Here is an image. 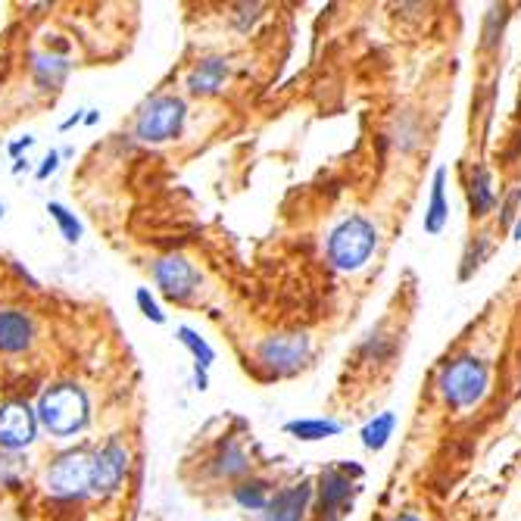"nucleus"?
Returning <instances> with one entry per match:
<instances>
[{
	"label": "nucleus",
	"mask_w": 521,
	"mask_h": 521,
	"mask_svg": "<svg viewBox=\"0 0 521 521\" xmlns=\"http://www.w3.org/2000/svg\"><path fill=\"white\" fill-rule=\"evenodd\" d=\"M38 341V325L22 309H0V353H29Z\"/></svg>",
	"instance_id": "9d476101"
},
{
	"label": "nucleus",
	"mask_w": 521,
	"mask_h": 521,
	"mask_svg": "<svg viewBox=\"0 0 521 521\" xmlns=\"http://www.w3.org/2000/svg\"><path fill=\"white\" fill-rule=\"evenodd\" d=\"M153 281L166 300L185 303L200 288V272L194 269V263L185 253H166L153 263Z\"/></svg>",
	"instance_id": "423d86ee"
},
{
	"label": "nucleus",
	"mask_w": 521,
	"mask_h": 521,
	"mask_svg": "<svg viewBox=\"0 0 521 521\" xmlns=\"http://www.w3.org/2000/svg\"><path fill=\"white\" fill-rule=\"evenodd\" d=\"M38 434V415L29 403L10 400L0 403V450L19 453L35 440Z\"/></svg>",
	"instance_id": "6e6552de"
},
{
	"label": "nucleus",
	"mask_w": 521,
	"mask_h": 521,
	"mask_svg": "<svg viewBox=\"0 0 521 521\" xmlns=\"http://www.w3.org/2000/svg\"><path fill=\"white\" fill-rule=\"evenodd\" d=\"M512 238L521 244V216H518V219H515V225H512Z\"/></svg>",
	"instance_id": "2f4dec72"
},
{
	"label": "nucleus",
	"mask_w": 521,
	"mask_h": 521,
	"mask_svg": "<svg viewBox=\"0 0 521 521\" xmlns=\"http://www.w3.org/2000/svg\"><path fill=\"white\" fill-rule=\"evenodd\" d=\"M312 356V341L306 334H278V337H266L259 344V362L269 369H275L278 375H294L297 369H303Z\"/></svg>",
	"instance_id": "0eeeda50"
},
{
	"label": "nucleus",
	"mask_w": 521,
	"mask_h": 521,
	"mask_svg": "<svg viewBox=\"0 0 521 521\" xmlns=\"http://www.w3.org/2000/svg\"><path fill=\"white\" fill-rule=\"evenodd\" d=\"M35 415L54 437H72L88 425L91 403L78 384H54L41 394Z\"/></svg>",
	"instance_id": "f03ea898"
},
{
	"label": "nucleus",
	"mask_w": 521,
	"mask_h": 521,
	"mask_svg": "<svg viewBox=\"0 0 521 521\" xmlns=\"http://www.w3.org/2000/svg\"><path fill=\"white\" fill-rule=\"evenodd\" d=\"M178 341H181V344H185V347L194 353V359H197V369H203V372H206V369H210L213 362H216V350H213L210 344H206V341H203V337H200L194 328L181 325V328H178Z\"/></svg>",
	"instance_id": "4be33fe9"
},
{
	"label": "nucleus",
	"mask_w": 521,
	"mask_h": 521,
	"mask_svg": "<svg viewBox=\"0 0 521 521\" xmlns=\"http://www.w3.org/2000/svg\"><path fill=\"white\" fill-rule=\"evenodd\" d=\"M447 169H437L434 181H431V203L425 213V231L428 234H440L450 219V203H447Z\"/></svg>",
	"instance_id": "dca6fc26"
},
{
	"label": "nucleus",
	"mask_w": 521,
	"mask_h": 521,
	"mask_svg": "<svg viewBox=\"0 0 521 521\" xmlns=\"http://www.w3.org/2000/svg\"><path fill=\"white\" fill-rule=\"evenodd\" d=\"M32 144H35V138H32V135H25V138H19L16 144H10V156H16V160H19V153H22V150H29Z\"/></svg>",
	"instance_id": "cd10ccee"
},
{
	"label": "nucleus",
	"mask_w": 521,
	"mask_h": 521,
	"mask_svg": "<svg viewBox=\"0 0 521 521\" xmlns=\"http://www.w3.org/2000/svg\"><path fill=\"white\" fill-rule=\"evenodd\" d=\"M78 122H85V119H82V113H75V116H69V119H66V122H63L60 128H63V132H69V128H72V125H78Z\"/></svg>",
	"instance_id": "c756f323"
},
{
	"label": "nucleus",
	"mask_w": 521,
	"mask_h": 521,
	"mask_svg": "<svg viewBox=\"0 0 521 521\" xmlns=\"http://www.w3.org/2000/svg\"><path fill=\"white\" fill-rule=\"evenodd\" d=\"M91 456L88 450H69L47 468V490L57 500H82L91 493Z\"/></svg>",
	"instance_id": "39448f33"
},
{
	"label": "nucleus",
	"mask_w": 521,
	"mask_h": 521,
	"mask_svg": "<svg viewBox=\"0 0 521 521\" xmlns=\"http://www.w3.org/2000/svg\"><path fill=\"white\" fill-rule=\"evenodd\" d=\"M490 387V369L487 362L478 356H456L450 362H444V369L437 375V390L444 403L456 412H465L478 406L487 397Z\"/></svg>",
	"instance_id": "f257e3e1"
},
{
	"label": "nucleus",
	"mask_w": 521,
	"mask_h": 521,
	"mask_svg": "<svg viewBox=\"0 0 521 521\" xmlns=\"http://www.w3.org/2000/svg\"><path fill=\"white\" fill-rule=\"evenodd\" d=\"M125 475H128V450L119 440H107V444L91 456V493L110 497V493L119 490Z\"/></svg>",
	"instance_id": "1a4fd4ad"
},
{
	"label": "nucleus",
	"mask_w": 521,
	"mask_h": 521,
	"mask_svg": "<svg viewBox=\"0 0 521 521\" xmlns=\"http://www.w3.org/2000/svg\"><path fill=\"white\" fill-rule=\"evenodd\" d=\"M69 69H72V63L66 54H35L32 78L41 91H57L69 78Z\"/></svg>",
	"instance_id": "2eb2a0df"
},
{
	"label": "nucleus",
	"mask_w": 521,
	"mask_h": 521,
	"mask_svg": "<svg viewBox=\"0 0 521 521\" xmlns=\"http://www.w3.org/2000/svg\"><path fill=\"white\" fill-rule=\"evenodd\" d=\"M518 200H521V188H515V191L506 197V203H503V210H500L503 216H500V222H503L506 228L515 225V206H518Z\"/></svg>",
	"instance_id": "bb28decb"
},
{
	"label": "nucleus",
	"mask_w": 521,
	"mask_h": 521,
	"mask_svg": "<svg viewBox=\"0 0 521 521\" xmlns=\"http://www.w3.org/2000/svg\"><path fill=\"white\" fill-rule=\"evenodd\" d=\"M394 521H425V518H422L419 512H400V515H397Z\"/></svg>",
	"instance_id": "c85d7f7f"
},
{
	"label": "nucleus",
	"mask_w": 521,
	"mask_h": 521,
	"mask_svg": "<svg viewBox=\"0 0 521 521\" xmlns=\"http://www.w3.org/2000/svg\"><path fill=\"white\" fill-rule=\"evenodd\" d=\"M353 478H362V468L359 465H347V462H337L331 465L328 472H322L319 478V497H322V512L328 518H337V509H341L347 500H350V493H353Z\"/></svg>",
	"instance_id": "9b49d317"
},
{
	"label": "nucleus",
	"mask_w": 521,
	"mask_h": 521,
	"mask_svg": "<svg viewBox=\"0 0 521 521\" xmlns=\"http://www.w3.org/2000/svg\"><path fill=\"white\" fill-rule=\"evenodd\" d=\"M269 484L266 481H244L234 487V503H238L241 509H250V512H266L269 506Z\"/></svg>",
	"instance_id": "aec40b11"
},
{
	"label": "nucleus",
	"mask_w": 521,
	"mask_h": 521,
	"mask_svg": "<svg viewBox=\"0 0 521 521\" xmlns=\"http://www.w3.org/2000/svg\"><path fill=\"white\" fill-rule=\"evenodd\" d=\"M25 465L16 453H7V450H0V487H7V484H16L22 475H25Z\"/></svg>",
	"instance_id": "b1692460"
},
{
	"label": "nucleus",
	"mask_w": 521,
	"mask_h": 521,
	"mask_svg": "<svg viewBox=\"0 0 521 521\" xmlns=\"http://www.w3.org/2000/svg\"><path fill=\"white\" fill-rule=\"evenodd\" d=\"M135 300H138L141 312H144V316H147V319H150L153 325H163V322H166V312L160 309V303H156V300H153V294H150L147 288H138Z\"/></svg>",
	"instance_id": "393cba45"
},
{
	"label": "nucleus",
	"mask_w": 521,
	"mask_h": 521,
	"mask_svg": "<svg viewBox=\"0 0 521 521\" xmlns=\"http://www.w3.org/2000/svg\"><path fill=\"white\" fill-rule=\"evenodd\" d=\"M228 75H231V63L225 57H203L188 72V91L200 97H213L225 88Z\"/></svg>",
	"instance_id": "ddd939ff"
},
{
	"label": "nucleus",
	"mask_w": 521,
	"mask_h": 521,
	"mask_svg": "<svg viewBox=\"0 0 521 521\" xmlns=\"http://www.w3.org/2000/svg\"><path fill=\"white\" fill-rule=\"evenodd\" d=\"M47 213H50V219L57 222V228H60L66 244H78V241H82L85 228H82V222L75 219V213H69L63 203H47Z\"/></svg>",
	"instance_id": "5701e85b"
},
{
	"label": "nucleus",
	"mask_w": 521,
	"mask_h": 521,
	"mask_svg": "<svg viewBox=\"0 0 521 521\" xmlns=\"http://www.w3.org/2000/svg\"><path fill=\"white\" fill-rule=\"evenodd\" d=\"M378 250V228L366 216H347L328 234V263L337 272H359Z\"/></svg>",
	"instance_id": "7ed1b4c3"
},
{
	"label": "nucleus",
	"mask_w": 521,
	"mask_h": 521,
	"mask_svg": "<svg viewBox=\"0 0 521 521\" xmlns=\"http://www.w3.org/2000/svg\"><path fill=\"white\" fill-rule=\"evenodd\" d=\"M194 378H197V390H206V372H203V369H197V372H194Z\"/></svg>",
	"instance_id": "7c9ffc66"
},
{
	"label": "nucleus",
	"mask_w": 521,
	"mask_h": 521,
	"mask_svg": "<svg viewBox=\"0 0 521 521\" xmlns=\"http://www.w3.org/2000/svg\"><path fill=\"white\" fill-rule=\"evenodd\" d=\"M309 500H312V484L309 481H300L294 487H284L269 500L266 521H303Z\"/></svg>",
	"instance_id": "f8f14e48"
},
{
	"label": "nucleus",
	"mask_w": 521,
	"mask_h": 521,
	"mask_svg": "<svg viewBox=\"0 0 521 521\" xmlns=\"http://www.w3.org/2000/svg\"><path fill=\"white\" fill-rule=\"evenodd\" d=\"M493 253V241H490V234H478V238L465 247V256H462V269H459V278L468 281L472 278V272H478L484 263H487V256Z\"/></svg>",
	"instance_id": "412c9836"
},
{
	"label": "nucleus",
	"mask_w": 521,
	"mask_h": 521,
	"mask_svg": "<svg viewBox=\"0 0 521 521\" xmlns=\"http://www.w3.org/2000/svg\"><path fill=\"white\" fill-rule=\"evenodd\" d=\"M22 169H29V163H25V160H16V166H13V172H16V175H19V172H22Z\"/></svg>",
	"instance_id": "72a5a7b5"
},
{
	"label": "nucleus",
	"mask_w": 521,
	"mask_h": 521,
	"mask_svg": "<svg viewBox=\"0 0 521 521\" xmlns=\"http://www.w3.org/2000/svg\"><path fill=\"white\" fill-rule=\"evenodd\" d=\"M213 462H216L213 472H216L219 478H238V475H244L247 468H250L247 453L241 450L238 440H225L222 450H219V456H216Z\"/></svg>",
	"instance_id": "a211bd4d"
},
{
	"label": "nucleus",
	"mask_w": 521,
	"mask_h": 521,
	"mask_svg": "<svg viewBox=\"0 0 521 521\" xmlns=\"http://www.w3.org/2000/svg\"><path fill=\"white\" fill-rule=\"evenodd\" d=\"M497 206V191H493V175L487 166H475L472 175H468V210H472L475 219H484L493 213Z\"/></svg>",
	"instance_id": "4468645a"
},
{
	"label": "nucleus",
	"mask_w": 521,
	"mask_h": 521,
	"mask_svg": "<svg viewBox=\"0 0 521 521\" xmlns=\"http://www.w3.org/2000/svg\"><path fill=\"white\" fill-rule=\"evenodd\" d=\"M188 122V103L175 94H156L150 97L138 119H135V138L144 144H166L185 132Z\"/></svg>",
	"instance_id": "20e7f679"
},
{
	"label": "nucleus",
	"mask_w": 521,
	"mask_h": 521,
	"mask_svg": "<svg viewBox=\"0 0 521 521\" xmlns=\"http://www.w3.org/2000/svg\"><path fill=\"white\" fill-rule=\"evenodd\" d=\"M284 431H288L291 437H297V440H325V437L341 434L344 425L334 422V419H300V422H288L284 425Z\"/></svg>",
	"instance_id": "6ab92c4d"
},
{
	"label": "nucleus",
	"mask_w": 521,
	"mask_h": 521,
	"mask_svg": "<svg viewBox=\"0 0 521 521\" xmlns=\"http://www.w3.org/2000/svg\"><path fill=\"white\" fill-rule=\"evenodd\" d=\"M394 428H397V415H394V412H381V415H375V419L359 431L362 447L372 450V453L384 450V447H387V440L394 437Z\"/></svg>",
	"instance_id": "f3484780"
},
{
	"label": "nucleus",
	"mask_w": 521,
	"mask_h": 521,
	"mask_svg": "<svg viewBox=\"0 0 521 521\" xmlns=\"http://www.w3.org/2000/svg\"><path fill=\"white\" fill-rule=\"evenodd\" d=\"M97 122V110H88V116H85V125H94Z\"/></svg>",
	"instance_id": "473e14b6"
},
{
	"label": "nucleus",
	"mask_w": 521,
	"mask_h": 521,
	"mask_svg": "<svg viewBox=\"0 0 521 521\" xmlns=\"http://www.w3.org/2000/svg\"><path fill=\"white\" fill-rule=\"evenodd\" d=\"M60 160H63V156H60L57 150H50V153L44 156V160H41V166H38L35 178H38V181H47L50 175H54V172L60 169Z\"/></svg>",
	"instance_id": "a878e982"
},
{
	"label": "nucleus",
	"mask_w": 521,
	"mask_h": 521,
	"mask_svg": "<svg viewBox=\"0 0 521 521\" xmlns=\"http://www.w3.org/2000/svg\"><path fill=\"white\" fill-rule=\"evenodd\" d=\"M328 521H337V518H328Z\"/></svg>",
	"instance_id": "c9c22d12"
},
{
	"label": "nucleus",
	"mask_w": 521,
	"mask_h": 521,
	"mask_svg": "<svg viewBox=\"0 0 521 521\" xmlns=\"http://www.w3.org/2000/svg\"><path fill=\"white\" fill-rule=\"evenodd\" d=\"M0 219H4V203H0Z\"/></svg>",
	"instance_id": "f704fd0d"
}]
</instances>
